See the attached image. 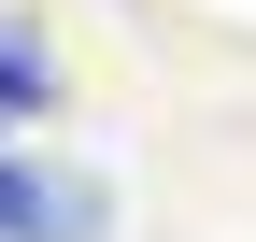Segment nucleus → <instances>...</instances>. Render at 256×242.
I'll list each match as a JSON object with an SVG mask.
<instances>
[{
	"mask_svg": "<svg viewBox=\"0 0 256 242\" xmlns=\"http://www.w3.org/2000/svg\"><path fill=\"white\" fill-rule=\"evenodd\" d=\"M0 242H114V200H100V171L0 157Z\"/></svg>",
	"mask_w": 256,
	"mask_h": 242,
	"instance_id": "nucleus-1",
	"label": "nucleus"
},
{
	"mask_svg": "<svg viewBox=\"0 0 256 242\" xmlns=\"http://www.w3.org/2000/svg\"><path fill=\"white\" fill-rule=\"evenodd\" d=\"M57 100V57H43V28H0V128L14 114H43Z\"/></svg>",
	"mask_w": 256,
	"mask_h": 242,
	"instance_id": "nucleus-2",
	"label": "nucleus"
}]
</instances>
